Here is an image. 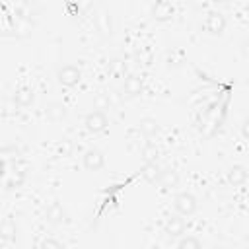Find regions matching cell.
Returning <instances> with one entry per match:
<instances>
[{"label":"cell","instance_id":"cell-1","mask_svg":"<svg viewBox=\"0 0 249 249\" xmlns=\"http://www.w3.org/2000/svg\"><path fill=\"white\" fill-rule=\"evenodd\" d=\"M56 80L64 88H76L82 80V70L74 64H64L56 70Z\"/></svg>","mask_w":249,"mask_h":249},{"label":"cell","instance_id":"cell-2","mask_svg":"<svg viewBox=\"0 0 249 249\" xmlns=\"http://www.w3.org/2000/svg\"><path fill=\"white\" fill-rule=\"evenodd\" d=\"M173 206H175L177 214H181V216H191V214L196 212L198 200H196V196L191 195V193H179V195L173 198Z\"/></svg>","mask_w":249,"mask_h":249},{"label":"cell","instance_id":"cell-3","mask_svg":"<svg viewBox=\"0 0 249 249\" xmlns=\"http://www.w3.org/2000/svg\"><path fill=\"white\" fill-rule=\"evenodd\" d=\"M84 124H86V130L91 132V134H97V132H103L107 126H109V119L103 111L95 109V111H89L84 119Z\"/></svg>","mask_w":249,"mask_h":249},{"label":"cell","instance_id":"cell-4","mask_svg":"<svg viewBox=\"0 0 249 249\" xmlns=\"http://www.w3.org/2000/svg\"><path fill=\"white\" fill-rule=\"evenodd\" d=\"M82 163H84V167L88 171H99L105 165V154L101 150H97V148H89V150L84 152Z\"/></svg>","mask_w":249,"mask_h":249},{"label":"cell","instance_id":"cell-5","mask_svg":"<svg viewBox=\"0 0 249 249\" xmlns=\"http://www.w3.org/2000/svg\"><path fill=\"white\" fill-rule=\"evenodd\" d=\"M204 29L210 33V35H222L224 29H226V18L224 14L212 10L206 14V19H204Z\"/></svg>","mask_w":249,"mask_h":249},{"label":"cell","instance_id":"cell-6","mask_svg":"<svg viewBox=\"0 0 249 249\" xmlns=\"http://www.w3.org/2000/svg\"><path fill=\"white\" fill-rule=\"evenodd\" d=\"M175 16V8L167 0H156L152 6V18L156 21H169Z\"/></svg>","mask_w":249,"mask_h":249},{"label":"cell","instance_id":"cell-7","mask_svg":"<svg viewBox=\"0 0 249 249\" xmlns=\"http://www.w3.org/2000/svg\"><path fill=\"white\" fill-rule=\"evenodd\" d=\"M16 235H18V224H16L14 216H4L0 220V239L12 243V241H16Z\"/></svg>","mask_w":249,"mask_h":249},{"label":"cell","instance_id":"cell-8","mask_svg":"<svg viewBox=\"0 0 249 249\" xmlns=\"http://www.w3.org/2000/svg\"><path fill=\"white\" fill-rule=\"evenodd\" d=\"M45 218L49 224L53 226H58V224H64L66 222V210L60 202H51L47 206V212H45Z\"/></svg>","mask_w":249,"mask_h":249},{"label":"cell","instance_id":"cell-9","mask_svg":"<svg viewBox=\"0 0 249 249\" xmlns=\"http://www.w3.org/2000/svg\"><path fill=\"white\" fill-rule=\"evenodd\" d=\"M123 91H124L126 97H138V95H142V91H144L142 78H138V76H126L124 78V84H123Z\"/></svg>","mask_w":249,"mask_h":249},{"label":"cell","instance_id":"cell-10","mask_svg":"<svg viewBox=\"0 0 249 249\" xmlns=\"http://www.w3.org/2000/svg\"><path fill=\"white\" fill-rule=\"evenodd\" d=\"M158 185H161V189H165V191L175 189V187L179 185V173H177L173 167H165V169H161L160 179H158Z\"/></svg>","mask_w":249,"mask_h":249},{"label":"cell","instance_id":"cell-11","mask_svg":"<svg viewBox=\"0 0 249 249\" xmlns=\"http://www.w3.org/2000/svg\"><path fill=\"white\" fill-rule=\"evenodd\" d=\"M165 233L169 237H181L185 233V220L179 216H171L167 222H165Z\"/></svg>","mask_w":249,"mask_h":249},{"label":"cell","instance_id":"cell-12","mask_svg":"<svg viewBox=\"0 0 249 249\" xmlns=\"http://www.w3.org/2000/svg\"><path fill=\"white\" fill-rule=\"evenodd\" d=\"M140 173H142V177H144L148 183L156 185V183H158V179H160L161 167L158 165V161H144V165H142Z\"/></svg>","mask_w":249,"mask_h":249},{"label":"cell","instance_id":"cell-13","mask_svg":"<svg viewBox=\"0 0 249 249\" xmlns=\"http://www.w3.org/2000/svg\"><path fill=\"white\" fill-rule=\"evenodd\" d=\"M95 25L97 29L103 33V35H111L113 33V19H111V14L107 10H99L97 16H95Z\"/></svg>","mask_w":249,"mask_h":249},{"label":"cell","instance_id":"cell-14","mask_svg":"<svg viewBox=\"0 0 249 249\" xmlns=\"http://www.w3.org/2000/svg\"><path fill=\"white\" fill-rule=\"evenodd\" d=\"M33 99H35L33 89H31V88H25V86H23V88H18L16 93H14V101H16L19 107H27V105H31Z\"/></svg>","mask_w":249,"mask_h":249},{"label":"cell","instance_id":"cell-15","mask_svg":"<svg viewBox=\"0 0 249 249\" xmlns=\"http://www.w3.org/2000/svg\"><path fill=\"white\" fill-rule=\"evenodd\" d=\"M138 128H140V132H142L144 136H156V134L160 132V124H158V121L152 119V117H144V119H140Z\"/></svg>","mask_w":249,"mask_h":249},{"label":"cell","instance_id":"cell-16","mask_svg":"<svg viewBox=\"0 0 249 249\" xmlns=\"http://www.w3.org/2000/svg\"><path fill=\"white\" fill-rule=\"evenodd\" d=\"M247 179V169L243 165H231L228 169V181L231 185H243Z\"/></svg>","mask_w":249,"mask_h":249},{"label":"cell","instance_id":"cell-17","mask_svg":"<svg viewBox=\"0 0 249 249\" xmlns=\"http://www.w3.org/2000/svg\"><path fill=\"white\" fill-rule=\"evenodd\" d=\"M47 117L51 119V121H54V123H58V121H62L64 117H66V107L62 105V103H56V101H53V103H49L47 105Z\"/></svg>","mask_w":249,"mask_h":249},{"label":"cell","instance_id":"cell-18","mask_svg":"<svg viewBox=\"0 0 249 249\" xmlns=\"http://www.w3.org/2000/svg\"><path fill=\"white\" fill-rule=\"evenodd\" d=\"M200 245H202L200 239H196L193 235H181L179 241H177V247L179 249H198Z\"/></svg>","mask_w":249,"mask_h":249},{"label":"cell","instance_id":"cell-19","mask_svg":"<svg viewBox=\"0 0 249 249\" xmlns=\"http://www.w3.org/2000/svg\"><path fill=\"white\" fill-rule=\"evenodd\" d=\"M142 156H144V161H156V158H158L156 146H146V148L142 150Z\"/></svg>","mask_w":249,"mask_h":249},{"label":"cell","instance_id":"cell-20","mask_svg":"<svg viewBox=\"0 0 249 249\" xmlns=\"http://www.w3.org/2000/svg\"><path fill=\"white\" fill-rule=\"evenodd\" d=\"M93 103H95V109H99V111H101V109H107V107H109V97L101 93V95H97V97H95V101H93Z\"/></svg>","mask_w":249,"mask_h":249},{"label":"cell","instance_id":"cell-21","mask_svg":"<svg viewBox=\"0 0 249 249\" xmlns=\"http://www.w3.org/2000/svg\"><path fill=\"white\" fill-rule=\"evenodd\" d=\"M70 150H72V144H70L68 140H64V142L58 146V152H60L62 156H68V154H70Z\"/></svg>","mask_w":249,"mask_h":249},{"label":"cell","instance_id":"cell-22","mask_svg":"<svg viewBox=\"0 0 249 249\" xmlns=\"http://www.w3.org/2000/svg\"><path fill=\"white\" fill-rule=\"evenodd\" d=\"M41 247H62V243L56 239H45V241H41Z\"/></svg>","mask_w":249,"mask_h":249},{"label":"cell","instance_id":"cell-23","mask_svg":"<svg viewBox=\"0 0 249 249\" xmlns=\"http://www.w3.org/2000/svg\"><path fill=\"white\" fill-rule=\"evenodd\" d=\"M93 6V0H80V8L82 10H89Z\"/></svg>","mask_w":249,"mask_h":249},{"label":"cell","instance_id":"cell-24","mask_svg":"<svg viewBox=\"0 0 249 249\" xmlns=\"http://www.w3.org/2000/svg\"><path fill=\"white\" fill-rule=\"evenodd\" d=\"M247 134H249V130H247V121H245V123H243V136L247 138Z\"/></svg>","mask_w":249,"mask_h":249},{"label":"cell","instance_id":"cell-25","mask_svg":"<svg viewBox=\"0 0 249 249\" xmlns=\"http://www.w3.org/2000/svg\"><path fill=\"white\" fill-rule=\"evenodd\" d=\"M212 2H214V4H228L230 0H212Z\"/></svg>","mask_w":249,"mask_h":249},{"label":"cell","instance_id":"cell-26","mask_svg":"<svg viewBox=\"0 0 249 249\" xmlns=\"http://www.w3.org/2000/svg\"><path fill=\"white\" fill-rule=\"evenodd\" d=\"M0 99H2V89H0Z\"/></svg>","mask_w":249,"mask_h":249}]
</instances>
